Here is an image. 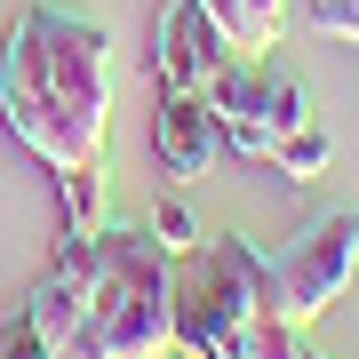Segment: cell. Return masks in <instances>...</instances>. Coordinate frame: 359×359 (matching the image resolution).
<instances>
[{"mask_svg":"<svg viewBox=\"0 0 359 359\" xmlns=\"http://www.w3.org/2000/svg\"><path fill=\"white\" fill-rule=\"evenodd\" d=\"M112 112V32L65 0H32L0 40V120L48 168L104 160Z\"/></svg>","mask_w":359,"mask_h":359,"instance_id":"6da1fadb","label":"cell"},{"mask_svg":"<svg viewBox=\"0 0 359 359\" xmlns=\"http://www.w3.org/2000/svg\"><path fill=\"white\" fill-rule=\"evenodd\" d=\"M104 271L88 295V327L104 359H168L176 351V256L152 240V224H104Z\"/></svg>","mask_w":359,"mask_h":359,"instance_id":"7a4b0ae2","label":"cell"},{"mask_svg":"<svg viewBox=\"0 0 359 359\" xmlns=\"http://www.w3.org/2000/svg\"><path fill=\"white\" fill-rule=\"evenodd\" d=\"M256 311H264V248L256 240L216 231L192 256H176V351L240 359Z\"/></svg>","mask_w":359,"mask_h":359,"instance_id":"3957f363","label":"cell"},{"mask_svg":"<svg viewBox=\"0 0 359 359\" xmlns=\"http://www.w3.org/2000/svg\"><path fill=\"white\" fill-rule=\"evenodd\" d=\"M359 280V208H320L264 256V311L287 327H311L327 304H344Z\"/></svg>","mask_w":359,"mask_h":359,"instance_id":"277c9868","label":"cell"},{"mask_svg":"<svg viewBox=\"0 0 359 359\" xmlns=\"http://www.w3.org/2000/svg\"><path fill=\"white\" fill-rule=\"evenodd\" d=\"M231 65V40L208 25L200 0L160 8V96H208V80Z\"/></svg>","mask_w":359,"mask_h":359,"instance_id":"5b68a950","label":"cell"},{"mask_svg":"<svg viewBox=\"0 0 359 359\" xmlns=\"http://www.w3.org/2000/svg\"><path fill=\"white\" fill-rule=\"evenodd\" d=\"M152 152H160V168H168V184H200V176H216V160H224V128H216V112H208V96H160Z\"/></svg>","mask_w":359,"mask_h":359,"instance_id":"8992f818","label":"cell"},{"mask_svg":"<svg viewBox=\"0 0 359 359\" xmlns=\"http://www.w3.org/2000/svg\"><path fill=\"white\" fill-rule=\"evenodd\" d=\"M88 295H96V280H80V271H56V264H48V280L25 295V327H32L48 351H65L72 335L88 327Z\"/></svg>","mask_w":359,"mask_h":359,"instance_id":"52a82bcc","label":"cell"},{"mask_svg":"<svg viewBox=\"0 0 359 359\" xmlns=\"http://www.w3.org/2000/svg\"><path fill=\"white\" fill-rule=\"evenodd\" d=\"M208 25L231 40V56H271L287 32V0H200Z\"/></svg>","mask_w":359,"mask_h":359,"instance_id":"ba28073f","label":"cell"},{"mask_svg":"<svg viewBox=\"0 0 359 359\" xmlns=\"http://www.w3.org/2000/svg\"><path fill=\"white\" fill-rule=\"evenodd\" d=\"M320 120V104H311V80L295 72V65H280V56H264V136L280 144V136H295V128H311ZM271 160V152H264Z\"/></svg>","mask_w":359,"mask_h":359,"instance_id":"9c48e42d","label":"cell"},{"mask_svg":"<svg viewBox=\"0 0 359 359\" xmlns=\"http://www.w3.org/2000/svg\"><path fill=\"white\" fill-rule=\"evenodd\" d=\"M56 208H65V231L96 240L112 224V184H104V160H80V168H56Z\"/></svg>","mask_w":359,"mask_h":359,"instance_id":"30bf717a","label":"cell"},{"mask_svg":"<svg viewBox=\"0 0 359 359\" xmlns=\"http://www.w3.org/2000/svg\"><path fill=\"white\" fill-rule=\"evenodd\" d=\"M327 160H335V136H327V120H311V128H295L271 144V176H287V184H311V176H327Z\"/></svg>","mask_w":359,"mask_h":359,"instance_id":"8fae6325","label":"cell"},{"mask_svg":"<svg viewBox=\"0 0 359 359\" xmlns=\"http://www.w3.org/2000/svg\"><path fill=\"white\" fill-rule=\"evenodd\" d=\"M152 240L168 248V256H192V248H200V224H192V208H184L176 192L152 208Z\"/></svg>","mask_w":359,"mask_h":359,"instance_id":"7c38bea8","label":"cell"},{"mask_svg":"<svg viewBox=\"0 0 359 359\" xmlns=\"http://www.w3.org/2000/svg\"><path fill=\"white\" fill-rule=\"evenodd\" d=\"M311 25H320L327 40H351L359 48V0H311Z\"/></svg>","mask_w":359,"mask_h":359,"instance_id":"4fadbf2b","label":"cell"},{"mask_svg":"<svg viewBox=\"0 0 359 359\" xmlns=\"http://www.w3.org/2000/svg\"><path fill=\"white\" fill-rule=\"evenodd\" d=\"M168 359H200V351H168Z\"/></svg>","mask_w":359,"mask_h":359,"instance_id":"5bb4252c","label":"cell"}]
</instances>
